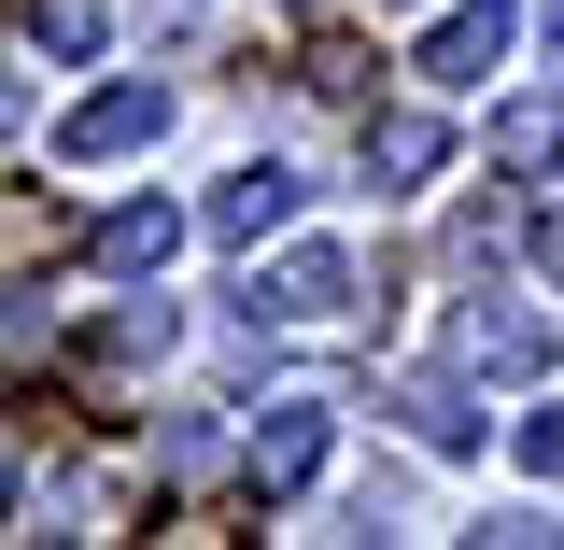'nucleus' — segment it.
Instances as JSON below:
<instances>
[{
  "label": "nucleus",
  "mask_w": 564,
  "mask_h": 550,
  "mask_svg": "<svg viewBox=\"0 0 564 550\" xmlns=\"http://www.w3.org/2000/svg\"><path fill=\"white\" fill-rule=\"evenodd\" d=\"M437 155H452V128H437V114H367V184H381V198L437 184Z\"/></svg>",
  "instance_id": "423d86ee"
},
{
  "label": "nucleus",
  "mask_w": 564,
  "mask_h": 550,
  "mask_svg": "<svg viewBox=\"0 0 564 550\" xmlns=\"http://www.w3.org/2000/svg\"><path fill=\"white\" fill-rule=\"evenodd\" d=\"M508 43H522V14H508V0H452V14L423 29V85H494Z\"/></svg>",
  "instance_id": "7ed1b4c3"
},
{
  "label": "nucleus",
  "mask_w": 564,
  "mask_h": 550,
  "mask_svg": "<svg viewBox=\"0 0 564 550\" xmlns=\"http://www.w3.org/2000/svg\"><path fill=\"white\" fill-rule=\"evenodd\" d=\"M395 423H410L423 452H480V396L466 381H395Z\"/></svg>",
  "instance_id": "1a4fd4ad"
},
{
  "label": "nucleus",
  "mask_w": 564,
  "mask_h": 550,
  "mask_svg": "<svg viewBox=\"0 0 564 550\" xmlns=\"http://www.w3.org/2000/svg\"><path fill=\"white\" fill-rule=\"evenodd\" d=\"M494 170H522V184L564 170V99H508V114H494Z\"/></svg>",
  "instance_id": "9d476101"
},
{
  "label": "nucleus",
  "mask_w": 564,
  "mask_h": 550,
  "mask_svg": "<svg viewBox=\"0 0 564 550\" xmlns=\"http://www.w3.org/2000/svg\"><path fill=\"white\" fill-rule=\"evenodd\" d=\"M269 226H296V170H240V184H226V198H212V240H240V255H254V240H269Z\"/></svg>",
  "instance_id": "6e6552de"
},
{
  "label": "nucleus",
  "mask_w": 564,
  "mask_h": 550,
  "mask_svg": "<svg viewBox=\"0 0 564 550\" xmlns=\"http://www.w3.org/2000/svg\"><path fill=\"white\" fill-rule=\"evenodd\" d=\"M240 466H254V494H311V466H325V396H269L254 438H240Z\"/></svg>",
  "instance_id": "20e7f679"
},
{
  "label": "nucleus",
  "mask_w": 564,
  "mask_h": 550,
  "mask_svg": "<svg viewBox=\"0 0 564 550\" xmlns=\"http://www.w3.org/2000/svg\"><path fill=\"white\" fill-rule=\"evenodd\" d=\"M296 85H311V99H352V85H367V43H311V71H296Z\"/></svg>",
  "instance_id": "f8f14e48"
},
{
  "label": "nucleus",
  "mask_w": 564,
  "mask_h": 550,
  "mask_svg": "<svg viewBox=\"0 0 564 550\" xmlns=\"http://www.w3.org/2000/svg\"><path fill=\"white\" fill-rule=\"evenodd\" d=\"M551 57H564V0H551Z\"/></svg>",
  "instance_id": "2eb2a0df"
},
{
  "label": "nucleus",
  "mask_w": 564,
  "mask_h": 550,
  "mask_svg": "<svg viewBox=\"0 0 564 550\" xmlns=\"http://www.w3.org/2000/svg\"><path fill=\"white\" fill-rule=\"evenodd\" d=\"M29 43L43 57H99L113 43V0H29Z\"/></svg>",
  "instance_id": "9b49d317"
},
{
  "label": "nucleus",
  "mask_w": 564,
  "mask_h": 550,
  "mask_svg": "<svg viewBox=\"0 0 564 550\" xmlns=\"http://www.w3.org/2000/svg\"><path fill=\"white\" fill-rule=\"evenodd\" d=\"M170 255H184V212H170V198H128L113 226H99V269H113V282H155Z\"/></svg>",
  "instance_id": "0eeeda50"
},
{
  "label": "nucleus",
  "mask_w": 564,
  "mask_h": 550,
  "mask_svg": "<svg viewBox=\"0 0 564 550\" xmlns=\"http://www.w3.org/2000/svg\"><path fill=\"white\" fill-rule=\"evenodd\" d=\"M395 14H410V0H395Z\"/></svg>",
  "instance_id": "dca6fc26"
},
{
  "label": "nucleus",
  "mask_w": 564,
  "mask_h": 550,
  "mask_svg": "<svg viewBox=\"0 0 564 550\" xmlns=\"http://www.w3.org/2000/svg\"><path fill=\"white\" fill-rule=\"evenodd\" d=\"M522 466H536V481H564V410H522Z\"/></svg>",
  "instance_id": "4468645a"
},
{
  "label": "nucleus",
  "mask_w": 564,
  "mask_h": 550,
  "mask_svg": "<svg viewBox=\"0 0 564 550\" xmlns=\"http://www.w3.org/2000/svg\"><path fill=\"white\" fill-rule=\"evenodd\" d=\"M254 325H339L352 311V255L339 240H311V255H282V269H254V296H240Z\"/></svg>",
  "instance_id": "f03ea898"
},
{
  "label": "nucleus",
  "mask_w": 564,
  "mask_h": 550,
  "mask_svg": "<svg viewBox=\"0 0 564 550\" xmlns=\"http://www.w3.org/2000/svg\"><path fill=\"white\" fill-rule=\"evenodd\" d=\"M155 128H170V85H155V71H128V85H99V99L57 128V155H70V170H99V155H141Z\"/></svg>",
  "instance_id": "f257e3e1"
},
{
  "label": "nucleus",
  "mask_w": 564,
  "mask_h": 550,
  "mask_svg": "<svg viewBox=\"0 0 564 550\" xmlns=\"http://www.w3.org/2000/svg\"><path fill=\"white\" fill-rule=\"evenodd\" d=\"M212 452H226V423H198V410H184V423H155V466H212Z\"/></svg>",
  "instance_id": "ddd939ff"
},
{
  "label": "nucleus",
  "mask_w": 564,
  "mask_h": 550,
  "mask_svg": "<svg viewBox=\"0 0 564 550\" xmlns=\"http://www.w3.org/2000/svg\"><path fill=\"white\" fill-rule=\"evenodd\" d=\"M452 367H480V381H536V367H551V325H536V311L466 296V311H452Z\"/></svg>",
  "instance_id": "39448f33"
}]
</instances>
